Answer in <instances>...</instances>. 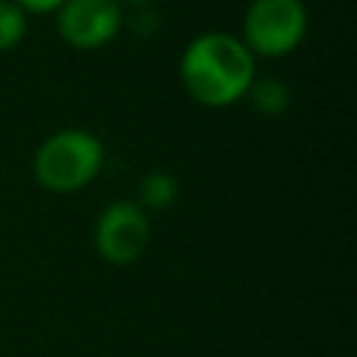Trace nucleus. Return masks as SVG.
Returning a JSON list of instances; mask_svg holds the SVG:
<instances>
[{"mask_svg":"<svg viewBox=\"0 0 357 357\" xmlns=\"http://www.w3.org/2000/svg\"><path fill=\"white\" fill-rule=\"evenodd\" d=\"M178 75L195 103L220 109L245 98L257 78V59L240 36L206 31L184 47Z\"/></svg>","mask_w":357,"mask_h":357,"instance_id":"obj_1","label":"nucleus"},{"mask_svg":"<svg viewBox=\"0 0 357 357\" xmlns=\"http://www.w3.org/2000/svg\"><path fill=\"white\" fill-rule=\"evenodd\" d=\"M128 3H137V6H145V3H151V0H128Z\"/></svg>","mask_w":357,"mask_h":357,"instance_id":"obj_10","label":"nucleus"},{"mask_svg":"<svg viewBox=\"0 0 357 357\" xmlns=\"http://www.w3.org/2000/svg\"><path fill=\"white\" fill-rule=\"evenodd\" d=\"M103 167V142L84 128L50 134L33 153V176L50 192H78Z\"/></svg>","mask_w":357,"mask_h":357,"instance_id":"obj_2","label":"nucleus"},{"mask_svg":"<svg viewBox=\"0 0 357 357\" xmlns=\"http://www.w3.org/2000/svg\"><path fill=\"white\" fill-rule=\"evenodd\" d=\"M28 31V14L14 0H0V50H11Z\"/></svg>","mask_w":357,"mask_h":357,"instance_id":"obj_8","label":"nucleus"},{"mask_svg":"<svg viewBox=\"0 0 357 357\" xmlns=\"http://www.w3.org/2000/svg\"><path fill=\"white\" fill-rule=\"evenodd\" d=\"M151 243L148 212L137 201H114L103 206L95 223V248L112 265H131Z\"/></svg>","mask_w":357,"mask_h":357,"instance_id":"obj_4","label":"nucleus"},{"mask_svg":"<svg viewBox=\"0 0 357 357\" xmlns=\"http://www.w3.org/2000/svg\"><path fill=\"white\" fill-rule=\"evenodd\" d=\"M245 98L254 106V112H259L265 117H276L290 106V89L279 78H254Z\"/></svg>","mask_w":357,"mask_h":357,"instance_id":"obj_6","label":"nucleus"},{"mask_svg":"<svg viewBox=\"0 0 357 357\" xmlns=\"http://www.w3.org/2000/svg\"><path fill=\"white\" fill-rule=\"evenodd\" d=\"M25 14H56L64 0H14Z\"/></svg>","mask_w":357,"mask_h":357,"instance_id":"obj_9","label":"nucleus"},{"mask_svg":"<svg viewBox=\"0 0 357 357\" xmlns=\"http://www.w3.org/2000/svg\"><path fill=\"white\" fill-rule=\"evenodd\" d=\"M178 198V184L170 173H162V170H153L148 173L142 181H139V206L148 212H162L167 209L173 201Z\"/></svg>","mask_w":357,"mask_h":357,"instance_id":"obj_7","label":"nucleus"},{"mask_svg":"<svg viewBox=\"0 0 357 357\" xmlns=\"http://www.w3.org/2000/svg\"><path fill=\"white\" fill-rule=\"evenodd\" d=\"M310 14L304 0H254L243 17V45L251 56L279 59L307 36Z\"/></svg>","mask_w":357,"mask_h":357,"instance_id":"obj_3","label":"nucleus"},{"mask_svg":"<svg viewBox=\"0 0 357 357\" xmlns=\"http://www.w3.org/2000/svg\"><path fill=\"white\" fill-rule=\"evenodd\" d=\"M123 28L120 0H64L56 8V31L75 50H98Z\"/></svg>","mask_w":357,"mask_h":357,"instance_id":"obj_5","label":"nucleus"}]
</instances>
